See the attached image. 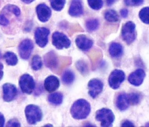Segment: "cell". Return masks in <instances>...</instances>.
<instances>
[{"mask_svg": "<svg viewBox=\"0 0 149 127\" xmlns=\"http://www.w3.org/2000/svg\"><path fill=\"white\" fill-rule=\"evenodd\" d=\"M36 10L37 16L40 22H47L49 20L52 15V11L50 8L46 4H40L38 5Z\"/></svg>", "mask_w": 149, "mask_h": 127, "instance_id": "cell-13", "label": "cell"}, {"mask_svg": "<svg viewBox=\"0 0 149 127\" xmlns=\"http://www.w3.org/2000/svg\"><path fill=\"white\" fill-rule=\"evenodd\" d=\"M109 53L112 58H120L124 53V48L120 43L113 42L109 47Z\"/></svg>", "mask_w": 149, "mask_h": 127, "instance_id": "cell-19", "label": "cell"}, {"mask_svg": "<svg viewBox=\"0 0 149 127\" xmlns=\"http://www.w3.org/2000/svg\"><path fill=\"white\" fill-rule=\"evenodd\" d=\"M52 44L58 50L68 49L71 46V41L65 34L56 31L52 35Z\"/></svg>", "mask_w": 149, "mask_h": 127, "instance_id": "cell-5", "label": "cell"}, {"mask_svg": "<svg viewBox=\"0 0 149 127\" xmlns=\"http://www.w3.org/2000/svg\"><path fill=\"white\" fill-rule=\"evenodd\" d=\"M105 18L107 22H116L119 20V17L116 11L113 10H107L105 13Z\"/></svg>", "mask_w": 149, "mask_h": 127, "instance_id": "cell-24", "label": "cell"}, {"mask_svg": "<svg viewBox=\"0 0 149 127\" xmlns=\"http://www.w3.org/2000/svg\"><path fill=\"white\" fill-rule=\"evenodd\" d=\"M90 7L94 10H99L103 5L102 0H87Z\"/></svg>", "mask_w": 149, "mask_h": 127, "instance_id": "cell-30", "label": "cell"}, {"mask_svg": "<svg viewBox=\"0 0 149 127\" xmlns=\"http://www.w3.org/2000/svg\"><path fill=\"white\" fill-rule=\"evenodd\" d=\"M75 44L79 49L82 51H88L92 48L93 42L84 35H80L76 37Z\"/></svg>", "mask_w": 149, "mask_h": 127, "instance_id": "cell-14", "label": "cell"}, {"mask_svg": "<svg viewBox=\"0 0 149 127\" xmlns=\"http://www.w3.org/2000/svg\"><path fill=\"white\" fill-rule=\"evenodd\" d=\"M91 112L90 103L84 99H79L74 102L70 109V113L76 120H84L87 118Z\"/></svg>", "mask_w": 149, "mask_h": 127, "instance_id": "cell-1", "label": "cell"}, {"mask_svg": "<svg viewBox=\"0 0 149 127\" xmlns=\"http://www.w3.org/2000/svg\"><path fill=\"white\" fill-rule=\"evenodd\" d=\"M51 5L54 10L60 11L65 7L66 0H49Z\"/></svg>", "mask_w": 149, "mask_h": 127, "instance_id": "cell-28", "label": "cell"}, {"mask_svg": "<svg viewBox=\"0 0 149 127\" xmlns=\"http://www.w3.org/2000/svg\"><path fill=\"white\" fill-rule=\"evenodd\" d=\"M139 18L145 23L149 24V7H146L141 9L139 12Z\"/></svg>", "mask_w": 149, "mask_h": 127, "instance_id": "cell-29", "label": "cell"}, {"mask_svg": "<svg viewBox=\"0 0 149 127\" xmlns=\"http://www.w3.org/2000/svg\"><path fill=\"white\" fill-rule=\"evenodd\" d=\"M45 90L49 92L52 93L59 88L60 86L59 80L55 76L50 75L47 77L44 81Z\"/></svg>", "mask_w": 149, "mask_h": 127, "instance_id": "cell-16", "label": "cell"}, {"mask_svg": "<svg viewBox=\"0 0 149 127\" xmlns=\"http://www.w3.org/2000/svg\"><path fill=\"white\" fill-rule=\"evenodd\" d=\"M5 7L8 10L13 13L17 17H19L21 15V10L19 7L14 4H7L5 6Z\"/></svg>", "mask_w": 149, "mask_h": 127, "instance_id": "cell-31", "label": "cell"}, {"mask_svg": "<svg viewBox=\"0 0 149 127\" xmlns=\"http://www.w3.org/2000/svg\"><path fill=\"white\" fill-rule=\"evenodd\" d=\"M49 29L42 27L37 28L35 32L36 43L41 48H44L48 42V36L49 35Z\"/></svg>", "mask_w": 149, "mask_h": 127, "instance_id": "cell-8", "label": "cell"}, {"mask_svg": "<svg viewBox=\"0 0 149 127\" xmlns=\"http://www.w3.org/2000/svg\"><path fill=\"white\" fill-rule=\"evenodd\" d=\"M31 68L33 70L38 71L42 68L43 63H42V59L38 55H35L33 56L32 59Z\"/></svg>", "mask_w": 149, "mask_h": 127, "instance_id": "cell-26", "label": "cell"}, {"mask_svg": "<svg viewBox=\"0 0 149 127\" xmlns=\"http://www.w3.org/2000/svg\"><path fill=\"white\" fill-rule=\"evenodd\" d=\"M125 4L129 6H138L141 5L144 0H124Z\"/></svg>", "mask_w": 149, "mask_h": 127, "instance_id": "cell-32", "label": "cell"}, {"mask_svg": "<svg viewBox=\"0 0 149 127\" xmlns=\"http://www.w3.org/2000/svg\"><path fill=\"white\" fill-rule=\"evenodd\" d=\"M121 127H134V124L129 120L123 121L121 124Z\"/></svg>", "mask_w": 149, "mask_h": 127, "instance_id": "cell-35", "label": "cell"}, {"mask_svg": "<svg viewBox=\"0 0 149 127\" xmlns=\"http://www.w3.org/2000/svg\"><path fill=\"white\" fill-rule=\"evenodd\" d=\"M146 76V73L144 70L139 69L131 73L128 78V81L130 84L139 87L143 84Z\"/></svg>", "mask_w": 149, "mask_h": 127, "instance_id": "cell-12", "label": "cell"}, {"mask_svg": "<svg viewBox=\"0 0 149 127\" xmlns=\"http://www.w3.org/2000/svg\"><path fill=\"white\" fill-rule=\"evenodd\" d=\"M44 62L46 66L49 69H56L59 64L58 56L54 52L51 51L45 56Z\"/></svg>", "mask_w": 149, "mask_h": 127, "instance_id": "cell-17", "label": "cell"}, {"mask_svg": "<svg viewBox=\"0 0 149 127\" xmlns=\"http://www.w3.org/2000/svg\"><path fill=\"white\" fill-rule=\"evenodd\" d=\"M128 10L126 9H122L120 11V14L123 18H126L128 16Z\"/></svg>", "mask_w": 149, "mask_h": 127, "instance_id": "cell-36", "label": "cell"}, {"mask_svg": "<svg viewBox=\"0 0 149 127\" xmlns=\"http://www.w3.org/2000/svg\"><path fill=\"white\" fill-rule=\"evenodd\" d=\"M20 126V122L16 119H12L8 121L7 124V127H18Z\"/></svg>", "mask_w": 149, "mask_h": 127, "instance_id": "cell-34", "label": "cell"}, {"mask_svg": "<svg viewBox=\"0 0 149 127\" xmlns=\"http://www.w3.org/2000/svg\"><path fill=\"white\" fill-rule=\"evenodd\" d=\"M63 95L60 92H56L51 94L48 96V101L52 105H59L63 101Z\"/></svg>", "mask_w": 149, "mask_h": 127, "instance_id": "cell-20", "label": "cell"}, {"mask_svg": "<svg viewBox=\"0 0 149 127\" xmlns=\"http://www.w3.org/2000/svg\"><path fill=\"white\" fill-rule=\"evenodd\" d=\"M100 26V22L97 19H90L86 22V28L88 31H95L99 28Z\"/></svg>", "mask_w": 149, "mask_h": 127, "instance_id": "cell-23", "label": "cell"}, {"mask_svg": "<svg viewBox=\"0 0 149 127\" xmlns=\"http://www.w3.org/2000/svg\"><path fill=\"white\" fill-rule=\"evenodd\" d=\"M10 20L4 12L0 13V25L3 26H8L10 24Z\"/></svg>", "mask_w": 149, "mask_h": 127, "instance_id": "cell-33", "label": "cell"}, {"mask_svg": "<svg viewBox=\"0 0 149 127\" xmlns=\"http://www.w3.org/2000/svg\"><path fill=\"white\" fill-rule=\"evenodd\" d=\"M26 118L29 124L35 125L42 120L43 113L38 106L34 105H27L25 110Z\"/></svg>", "mask_w": 149, "mask_h": 127, "instance_id": "cell-3", "label": "cell"}, {"mask_svg": "<svg viewBox=\"0 0 149 127\" xmlns=\"http://www.w3.org/2000/svg\"><path fill=\"white\" fill-rule=\"evenodd\" d=\"M42 91H43V89H42V86H39L38 88H37L36 91V95H39V94H41Z\"/></svg>", "mask_w": 149, "mask_h": 127, "instance_id": "cell-39", "label": "cell"}, {"mask_svg": "<svg viewBox=\"0 0 149 127\" xmlns=\"http://www.w3.org/2000/svg\"><path fill=\"white\" fill-rule=\"evenodd\" d=\"M130 105H136L141 102L142 96L137 92H132L128 94Z\"/></svg>", "mask_w": 149, "mask_h": 127, "instance_id": "cell-25", "label": "cell"}, {"mask_svg": "<svg viewBox=\"0 0 149 127\" xmlns=\"http://www.w3.org/2000/svg\"><path fill=\"white\" fill-rule=\"evenodd\" d=\"M3 64L0 62V81H1L3 76Z\"/></svg>", "mask_w": 149, "mask_h": 127, "instance_id": "cell-38", "label": "cell"}, {"mask_svg": "<svg viewBox=\"0 0 149 127\" xmlns=\"http://www.w3.org/2000/svg\"><path fill=\"white\" fill-rule=\"evenodd\" d=\"M1 53H0V58H1Z\"/></svg>", "mask_w": 149, "mask_h": 127, "instance_id": "cell-42", "label": "cell"}, {"mask_svg": "<svg viewBox=\"0 0 149 127\" xmlns=\"http://www.w3.org/2000/svg\"><path fill=\"white\" fill-rule=\"evenodd\" d=\"M75 75L70 69H66L62 76V82L66 85H70L75 80Z\"/></svg>", "mask_w": 149, "mask_h": 127, "instance_id": "cell-21", "label": "cell"}, {"mask_svg": "<svg viewBox=\"0 0 149 127\" xmlns=\"http://www.w3.org/2000/svg\"><path fill=\"white\" fill-rule=\"evenodd\" d=\"M19 85L22 92L29 94L34 90L36 83L31 76L29 74H24L19 78Z\"/></svg>", "mask_w": 149, "mask_h": 127, "instance_id": "cell-7", "label": "cell"}, {"mask_svg": "<svg viewBox=\"0 0 149 127\" xmlns=\"http://www.w3.org/2000/svg\"><path fill=\"white\" fill-rule=\"evenodd\" d=\"M107 4L108 6H111L115 2V0H106Z\"/></svg>", "mask_w": 149, "mask_h": 127, "instance_id": "cell-40", "label": "cell"}, {"mask_svg": "<svg viewBox=\"0 0 149 127\" xmlns=\"http://www.w3.org/2000/svg\"><path fill=\"white\" fill-rule=\"evenodd\" d=\"M5 124V118L3 113L0 112V127H4Z\"/></svg>", "mask_w": 149, "mask_h": 127, "instance_id": "cell-37", "label": "cell"}, {"mask_svg": "<svg viewBox=\"0 0 149 127\" xmlns=\"http://www.w3.org/2000/svg\"><path fill=\"white\" fill-rule=\"evenodd\" d=\"M95 119L100 122L101 127H110L114 124L115 116L111 110L103 108L96 112Z\"/></svg>", "mask_w": 149, "mask_h": 127, "instance_id": "cell-2", "label": "cell"}, {"mask_svg": "<svg viewBox=\"0 0 149 127\" xmlns=\"http://www.w3.org/2000/svg\"><path fill=\"white\" fill-rule=\"evenodd\" d=\"M76 67L81 74L85 75L88 73V65L84 60H78L76 63Z\"/></svg>", "mask_w": 149, "mask_h": 127, "instance_id": "cell-27", "label": "cell"}, {"mask_svg": "<svg viewBox=\"0 0 149 127\" xmlns=\"http://www.w3.org/2000/svg\"><path fill=\"white\" fill-rule=\"evenodd\" d=\"M116 106L120 111H125L127 110L130 105L128 94L121 93L119 94L116 98Z\"/></svg>", "mask_w": 149, "mask_h": 127, "instance_id": "cell-18", "label": "cell"}, {"mask_svg": "<svg viewBox=\"0 0 149 127\" xmlns=\"http://www.w3.org/2000/svg\"><path fill=\"white\" fill-rule=\"evenodd\" d=\"M84 7L81 0H72L69 9V14L74 17L81 16L84 14Z\"/></svg>", "mask_w": 149, "mask_h": 127, "instance_id": "cell-15", "label": "cell"}, {"mask_svg": "<svg viewBox=\"0 0 149 127\" xmlns=\"http://www.w3.org/2000/svg\"><path fill=\"white\" fill-rule=\"evenodd\" d=\"M34 47L33 42L31 39L23 40L19 46V53L21 58L25 60L29 59L33 51Z\"/></svg>", "mask_w": 149, "mask_h": 127, "instance_id": "cell-10", "label": "cell"}, {"mask_svg": "<svg viewBox=\"0 0 149 127\" xmlns=\"http://www.w3.org/2000/svg\"><path fill=\"white\" fill-rule=\"evenodd\" d=\"M122 39L128 45H130L136 38V26L132 22H128L123 26L121 31Z\"/></svg>", "mask_w": 149, "mask_h": 127, "instance_id": "cell-4", "label": "cell"}, {"mask_svg": "<svg viewBox=\"0 0 149 127\" xmlns=\"http://www.w3.org/2000/svg\"><path fill=\"white\" fill-rule=\"evenodd\" d=\"M88 94L93 99L98 96L102 92L104 84L102 81L97 78H93L88 83Z\"/></svg>", "mask_w": 149, "mask_h": 127, "instance_id": "cell-9", "label": "cell"}, {"mask_svg": "<svg viewBox=\"0 0 149 127\" xmlns=\"http://www.w3.org/2000/svg\"><path fill=\"white\" fill-rule=\"evenodd\" d=\"M3 99L5 102H10L16 98L18 91L16 87L10 83H5L3 86Z\"/></svg>", "mask_w": 149, "mask_h": 127, "instance_id": "cell-11", "label": "cell"}, {"mask_svg": "<svg viewBox=\"0 0 149 127\" xmlns=\"http://www.w3.org/2000/svg\"><path fill=\"white\" fill-rule=\"evenodd\" d=\"M5 62L8 65L14 66L18 63V57L14 53L11 52H7L3 56Z\"/></svg>", "mask_w": 149, "mask_h": 127, "instance_id": "cell-22", "label": "cell"}, {"mask_svg": "<svg viewBox=\"0 0 149 127\" xmlns=\"http://www.w3.org/2000/svg\"><path fill=\"white\" fill-rule=\"evenodd\" d=\"M125 79V74L124 71L121 69H115L109 76V86L113 90H118Z\"/></svg>", "mask_w": 149, "mask_h": 127, "instance_id": "cell-6", "label": "cell"}, {"mask_svg": "<svg viewBox=\"0 0 149 127\" xmlns=\"http://www.w3.org/2000/svg\"><path fill=\"white\" fill-rule=\"evenodd\" d=\"M21 1L22 2H23L24 3L29 4L31 3H32L33 1H35V0H21Z\"/></svg>", "mask_w": 149, "mask_h": 127, "instance_id": "cell-41", "label": "cell"}]
</instances>
